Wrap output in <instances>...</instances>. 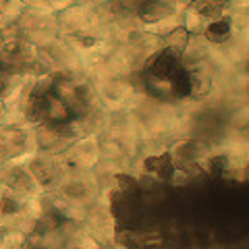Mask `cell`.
I'll use <instances>...</instances> for the list:
<instances>
[{
    "label": "cell",
    "instance_id": "obj_1",
    "mask_svg": "<svg viewBox=\"0 0 249 249\" xmlns=\"http://www.w3.org/2000/svg\"><path fill=\"white\" fill-rule=\"evenodd\" d=\"M145 98L168 104L191 96L189 67L183 54L168 48H158L145 60L142 71L135 73Z\"/></svg>",
    "mask_w": 249,
    "mask_h": 249
},
{
    "label": "cell",
    "instance_id": "obj_2",
    "mask_svg": "<svg viewBox=\"0 0 249 249\" xmlns=\"http://www.w3.org/2000/svg\"><path fill=\"white\" fill-rule=\"evenodd\" d=\"M40 204L42 197L27 199L0 185V231L27 235L40 212Z\"/></svg>",
    "mask_w": 249,
    "mask_h": 249
},
{
    "label": "cell",
    "instance_id": "obj_3",
    "mask_svg": "<svg viewBox=\"0 0 249 249\" xmlns=\"http://www.w3.org/2000/svg\"><path fill=\"white\" fill-rule=\"evenodd\" d=\"M34 152H37L34 127L25 123H9L0 127V166L21 162Z\"/></svg>",
    "mask_w": 249,
    "mask_h": 249
},
{
    "label": "cell",
    "instance_id": "obj_4",
    "mask_svg": "<svg viewBox=\"0 0 249 249\" xmlns=\"http://www.w3.org/2000/svg\"><path fill=\"white\" fill-rule=\"evenodd\" d=\"M34 54L44 75L65 73V71H81V52L69 46L58 36L56 40L46 42L42 46H34Z\"/></svg>",
    "mask_w": 249,
    "mask_h": 249
},
{
    "label": "cell",
    "instance_id": "obj_5",
    "mask_svg": "<svg viewBox=\"0 0 249 249\" xmlns=\"http://www.w3.org/2000/svg\"><path fill=\"white\" fill-rule=\"evenodd\" d=\"M21 164L27 168V173L34 177V181L40 185L44 196L52 193L67 177V170H65V166H62L58 154L34 152L31 156H27V158H23Z\"/></svg>",
    "mask_w": 249,
    "mask_h": 249
},
{
    "label": "cell",
    "instance_id": "obj_6",
    "mask_svg": "<svg viewBox=\"0 0 249 249\" xmlns=\"http://www.w3.org/2000/svg\"><path fill=\"white\" fill-rule=\"evenodd\" d=\"M15 25H17L19 36L31 46H42L46 42L56 40L60 36L56 15H50V13L25 9V13L21 15Z\"/></svg>",
    "mask_w": 249,
    "mask_h": 249
},
{
    "label": "cell",
    "instance_id": "obj_7",
    "mask_svg": "<svg viewBox=\"0 0 249 249\" xmlns=\"http://www.w3.org/2000/svg\"><path fill=\"white\" fill-rule=\"evenodd\" d=\"M58 158L67 170V177L93 170L100 162V137L89 135V137L79 139V142L69 145L65 152H60Z\"/></svg>",
    "mask_w": 249,
    "mask_h": 249
},
{
    "label": "cell",
    "instance_id": "obj_8",
    "mask_svg": "<svg viewBox=\"0 0 249 249\" xmlns=\"http://www.w3.org/2000/svg\"><path fill=\"white\" fill-rule=\"evenodd\" d=\"M0 185H4L6 189H11L13 193H17L21 197H27V199H37L44 196L40 185L34 181V177L27 173V168L21 162L0 166Z\"/></svg>",
    "mask_w": 249,
    "mask_h": 249
},
{
    "label": "cell",
    "instance_id": "obj_9",
    "mask_svg": "<svg viewBox=\"0 0 249 249\" xmlns=\"http://www.w3.org/2000/svg\"><path fill=\"white\" fill-rule=\"evenodd\" d=\"M19 2L25 6V9H29V11L58 15L60 11H65L71 4H75V0H19Z\"/></svg>",
    "mask_w": 249,
    "mask_h": 249
},
{
    "label": "cell",
    "instance_id": "obj_10",
    "mask_svg": "<svg viewBox=\"0 0 249 249\" xmlns=\"http://www.w3.org/2000/svg\"><path fill=\"white\" fill-rule=\"evenodd\" d=\"M23 13H25V6L19 0H0V29L15 25Z\"/></svg>",
    "mask_w": 249,
    "mask_h": 249
},
{
    "label": "cell",
    "instance_id": "obj_11",
    "mask_svg": "<svg viewBox=\"0 0 249 249\" xmlns=\"http://www.w3.org/2000/svg\"><path fill=\"white\" fill-rule=\"evenodd\" d=\"M0 249H27V239L21 232L0 231Z\"/></svg>",
    "mask_w": 249,
    "mask_h": 249
},
{
    "label": "cell",
    "instance_id": "obj_12",
    "mask_svg": "<svg viewBox=\"0 0 249 249\" xmlns=\"http://www.w3.org/2000/svg\"><path fill=\"white\" fill-rule=\"evenodd\" d=\"M9 123H17V119H15L11 106L6 104L4 100H0V127H4V124H9Z\"/></svg>",
    "mask_w": 249,
    "mask_h": 249
}]
</instances>
